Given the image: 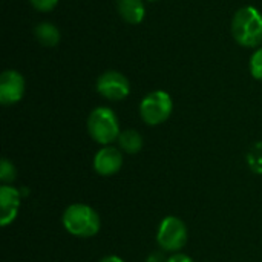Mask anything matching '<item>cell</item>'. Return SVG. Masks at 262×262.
I'll return each instance as SVG.
<instances>
[{"instance_id":"1","label":"cell","mask_w":262,"mask_h":262,"mask_svg":"<svg viewBox=\"0 0 262 262\" xmlns=\"http://www.w3.org/2000/svg\"><path fill=\"white\" fill-rule=\"evenodd\" d=\"M232 35L244 48H258L262 45V14L255 6L239 8L232 18Z\"/></svg>"},{"instance_id":"2","label":"cell","mask_w":262,"mask_h":262,"mask_svg":"<svg viewBox=\"0 0 262 262\" xmlns=\"http://www.w3.org/2000/svg\"><path fill=\"white\" fill-rule=\"evenodd\" d=\"M63 227L77 238H92L100 232L101 221L95 209L88 204L75 203L66 207L61 216Z\"/></svg>"},{"instance_id":"3","label":"cell","mask_w":262,"mask_h":262,"mask_svg":"<svg viewBox=\"0 0 262 262\" xmlns=\"http://www.w3.org/2000/svg\"><path fill=\"white\" fill-rule=\"evenodd\" d=\"M86 126L91 138L101 146H111L114 141L118 140L121 134L120 123L115 112L106 106L95 107L89 114Z\"/></svg>"},{"instance_id":"4","label":"cell","mask_w":262,"mask_h":262,"mask_svg":"<svg viewBox=\"0 0 262 262\" xmlns=\"http://www.w3.org/2000/svg\"><path fill=\"white\" fill-rule=\"evenodd\" d=\"M173 111V100L166 91L149 92L140 103V117L149 126H158L169 120Z\"/></svg>"},{"instance_id":"5","label":"cell","mask_w":262,"mask_h":262,"mask_svg":"<svg viewBox=\"0 0 262 262\" xmlns=\"http://www.w3.org/2000/svg\"><path fill=\"white\" fill-rule=\"evenodd\" d=\"M157 243L163 252L178 253L187 243V227L178 216H166L158 227Z\"/></svg>"},{"instance_id":"6","label":"cell","mask_w":262,"mask_h":262,"mask_svg":"<svg viewBox=\"0 0 262 262\" xmlns=\"http://www.w3.org/2000/svg\"><path fill=\"white\" fill-rule=\"evenodd\" d=\"M97 92L109 101H121L130 92V83L118 71H106L97 80Z\"/></svg>"},{"instance_id":"7","label":"cell","mask_w":262,"mask_h":262,"mask_svg":"<svg viewBox=\"0 0 262 262\" xmlns=\"http://www.w3.org/2000/svg\"><path fill=\"white\" fill-rule=\"evenodd\" d=\"M25 95V77L15 69H6L0 75V103L11 106Z\"/></svg>"},{"instance_id":"8","label":"cell","mask_w":262,"mask_h":262,"mask_svg":"<svg viewBox=\"0 0 262 262\" xmlns=\"http://www.w3.org/2000/svg\"><path fill=\"white\" fill-rule=\"evenodd\" d=\"M123 152L114 146H104L94 157V170L101 177H112L123 167Z\"/></svg>"},{"instance_id":"9","label":"cell","mask_w":262,"mask_h":262,"mask_svg":"<svg viewBox=\"0 0 262 262\" xmlns=\"http://www.w3.org/2000/svg\"><path fill=\"white\" fill-rule=\"evenodd\" d=\"M20 207V192L14 186L3 184L0 187V224L3 227L9 226L18 213Z\"/></svg>"},{"instance_id":"10","label":"cell","mask_w":262,"mask_h":262,"mask_svg":"<svg viewBox=\"0 0 262 262\" xmlns=\"http://www.w3.org/2000/svg\"><path fill=\"white\" fill-rule=\"evenodd\" d=\"M117 11L129 25L141 23L146 15V6L143 0H117Z\"/></svg>"},{"instance_id":"11","label":"cell","mask_w":262,"mask_h":262,"mask_svg":"<svg viewBox=\"0 0 262 262\" xmlns=\"http://www.w3.org/2000/svg\"><path fill=\"white\" fill-rule=\"evenodd\" d=\"M34 35H35V40L46 46V48H54L60 43V38H61V34H60V29L49 23V21H41L38 23L35 28H34Z\"/></svg>"},{"instance_id":"12","label":"cell","mask_w":262,"mask_h":262,"mask_svg":"<svg viewBox=\"0 0 262 262\" xmlns=\"http://www.w3.org/2000/svg\"><path fill=\"white\" fill-rule=\"evenodd\" d=\"M117 143H118V149L121 152L129 154V155L138 154L143 149V144H144L141 134L138 130H135V129H124V130H121Z\"/></svg>"},{"instance_id":"13","label":"cell","mask_w":262,"mask_h":262,"mask_svg":"<svg viewBox=\"0 0 262 262\" xmlns=\"http://www.w3.org/2000/svg\"><path fill=\"white\" fill-rule=\"evenodd\" d=\"M249 68H250V74H252L253 78L262 80V46H259V48L252 54Z\"/></svg>"},{"instance_id":"14","label":"cell","mask_w":262,"mask_h":262,"mask_svg":"<svg viewBox=\"0 0 262 262\" xmlns=\"http://www.w3.org/2000/svg\"><path fill=\"white\" fill-rule=\"evenodd\" d=\"M15 175H17V172H15L14 164L9 160L3 158L2 163H0V180H2V183L3 184H11L15 180Z\"/></svg>"},{"instance_id":"15","label":"cell","mask_w":262,"mask_h":262,"mask_svg":"<svg viewBox=\"0 0 262 262\" xmlns=\"http://www.w3.org/2000/svg\"><path fill=\"white\" fill-rule=\"evenodd\" d=\"M249 161H250V166H252L256 172L262 173V144H256L255 150L250 152Z\"/></svg>"},{"instance_id":"16","label":"cell","mask_w":262,"mask_h":262,"mask_svg":"<svg viewBox=\"0 0 262 262\" xmlns=\"http://www.w3.org/2000/svg\"><path fill=\"white\" fill-rule=\"evenodd\" d=\"M29 2L34 6V9L40 12H49L58 5V0H29Z\"/></svg>"},{"instance_id":"17","label":"cell","mask_w":262,"mask_h":262,"mask_svg":"<svg viewBox=\"0 0 262 262\" xmlns=\"http://www.w3.org/2000/svg\"><path fill=\"white\" fill-rule=\"evenodd\" d=\"M166 262H195L190 256H187V255H184V253H172V256L170 258H167V261Z\"/></svg>"},{"instance_id":"18","label":"cell","mask_w":262,"mask_h":262,"mask_svg":"<svg viewBox=\"0 0 262 262\" xmlns=\"http://www.w3.org/2000/svg\"><path fill=\"white\" fill-rule=\"evenodd\" d=\"M166 261H167V259H164L161 253H152V255H149V258L146 259V262H166Z\"/></svg>"},{"instance_id":"19","label":"cell","mask_w":262,"mask_h":262,"mask_svg":"<svg viewBox=\"0 0 262 262\" xmlns=\"http://www.w3.org/2000/svg\"><path fill=\"white\" fill-rule=\"evenodd\" d=\"M100 262H124V261H123L121 258H118V256H114V255H112V256H106V258H103Z\"/></svg>"},{"instance_id":"20","label":"cell","mask_w":262,"mask_h":262,"mask_svg":"<svg viewBox=\"0 0 262 262\" xmlns=\"http://www.w3.org/2000/svg\"><path fill=\"white\" fill-rule=\"evenodd\" d=\"M147 2H155V0H147Z\"/></svg>"}]
</instances>
